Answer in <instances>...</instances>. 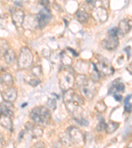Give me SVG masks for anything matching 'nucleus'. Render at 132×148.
Wrapping results in <instances>:
<instances>
[{
    "mask_svg": "<svg viewBox=\"0 0 132 148\" xmlns=\"http://www.w3.org/2000/svg\"><path fill=\"white\" fill-rule=\"evenodd\" d=\"M114 99L116 100V101H121L122 99V96L119 94H114L113 95Z\"/></svg>",
    "mask_w": 132,
    "mask_h": 148,
    "instance_id": "28",
    "label": "nucleus"
},
{
    "mask_svg": "<svg viewBox=\"0 0 132 148\" xmlns=\"http://www.w3.org/2000/svg\"><path fill=\"white\" fill-rule=\"evenodd\" d=\"M48 106L52 110H54L56 108V100L54 99H50L48 101Z\"/></svg>",
    "mask_w": 132,
    "mask_h": 148,
    "instance_id": "26",
    "label": "nucleus"
},
{
    "mask_svg": "<svg viewBox=\"0 0 132 148\" xmlns=\"http://www.w3.org/2000/svg\"><path fill=\"white\" fill-rule=\"evenodd\" d=\"M75 16L77 20L81 23H87L88 19H89V15L87 12L81 10H78L77 11L75 14Z\"/></svg>",
    "mask_w": 132,
    "mask_h": 148,
    "instance_id": "20",
    "label": "nucleus"
},
{
    "mask_svg": "<svg viewBox=\"0 0 132 148\" xmlns=\"http://www.w3.org/2000/svg\"><path fill=\"white\" fill-rule=\"evenodd\" d=\"M30 119L38 126H46L51 120L50 110L44 106H38L33 108L30 113Z\"/></svg>",
    "mask_w": 132,
    "mask_h": 148,
    "instance_id": "3",
    "label": "nucleus"
},
{
    "mask_svg": "<svg viewBox=\"0 0 132 148\" xmlns=\"http://www.w3.org/2000/svg\"><path fill=\"white\" fill-rule=\"evenodd\" d=\"M119 126V123L114 121H110L106 124L105 130L108 134H112L116 131Z\"/></svg>",
    "mask_w": 132,
    "mask_h": 148,
    "instance_id": "21",
    "label": "nucleus"
},
{
    "mask_svg": "<svg viewBox=\"0 0 132 148\" xmlns=\"http://www.w3.org/2000/svg\"><path fill=\"white\" fill-rule=\"evenodd\" d=\"M106 126V123H105L104 119H100L99 123L97 126V130L98 131H102L105 130Z\"/></svg>",
    "mask_w": 132,
    "mask_h": 148,
    "instance_id": "24",
    "label": "nucleus"
},
{
    "mask_svg": "<svg viewBox=\"0 0 132 148\" xmlns=\"http://www.w3.org/2000/svg\"><path fill=\"white\" fill-rule=\"evenodd\" d=\"M11 18L13 23L16 28H20L23 26L25 20V13L21 9H15L11 12Z\"/></svg>",
    "mask_w": 132,
    "mask_h": 148,
    "instance_id": "10",
    "label": "nucleus"
},
{
    "mask_svg": "<svg viewBox=\"0 0 132 148\" xmlns=\"http://www.w3.org/2000/svg\"><path fill=\"white\" fill-rule=\"evenodd\" d=\"M75 82L84 96L88 99L93 98L96 94L95 81L89 79L84 75H80L76 78Z\"/></svg>",
    "mask_w": 132,
    "mask_h": 148,
    "instance_id": "2",
    "label": "nucleus"
},
{
    "mask_svg": "<svg viewBox=\"0 0 132 148\" xmlns=\"http://www.w3.org/2000/svg\"><path fill=\"white\" fill-rule=\"evenodd\" d=\"M1 97L4 101L12 103L15 101L17 97V89L13 87H9L1 92Z\"/></svg>",
    "mask_w": 132,
    "mask_h": 148,
    "instance_id": "11",
    "label": "nucleus"
},
{
    "mask_svg": "<svg viewBox=\"0 0 132 148\" xmlns=\"http://www.w3.org/2000/svg\"><path fill=\"white\" fill-rule=\"evenodd\" d=\"M11 103L4 101L3 103H0V115H7L11 117L13 115V112L11 109Z\"/></svg>",
    "mask_w": 132,
    "mask_h": 148,
    "instance_id": "15",
    "label": "nucleus"
},
{
    "mask_svg": "<svg viewBox=\"0 0 132 148\" xmlns=\"http://www.w3.org/2000/svg\"><path fill=\"white\" fill-rule=\"evenodd\" d=\"M25 127L26 130L31 132L33 138H38L42 136L43 130L40 126H35L30 123H27L25 125Z\"/></svg>",
    "mask_w": 132,
    "mask_h": 148,
    "instance_id": "14",
    "label": "nucleus"
},
{
    "mask_svg": "<svg viewBox=\"0 0 132 148\" xmlns=\"http://www.w3.org/2000/svg\"><path fill=\"white\" fill-rule=\"evenodd\" d=\"M59 84L62 90L64 92L71 89L75 82L73 70L69 66H65L62 68L58 74Z\"/></svg>",
    "mask_w": 132,
    "mask_h": 148,
    "instance_id": "4",
    "label": "nucleus"
},
{
    "mask_svg": "<svg viewBox=\"0 0 132 148\" xmlns=\"http://www.w3.org/2000/svg\"><path fill=\"white\" fill-rule=\"evenodd\" d=\"M63 99L67 110L76 121L82 119V106L84 103L83 97L77 94L73 90L70 89L65 92Z\"/></svg>",
    "mask_w": 132,
    "mask_h": 148,
    "instance_id": "1",
    "label": "nucleus"
},
{
    "mask_svg": "<svg viewBox=\"0 0 132 148\" xmlns=\"http://www.w3.org/2000/svg\"><path fill=\"white\" fill-rule=\"evenodd\" d=\"M3 147V142L1 140H0V148H2Z\"/></svg>",
    "mask_w": 132,
    "mask_h": 148,
    "instance_id": "32",
    "label": "nucleus"
},
{
    "mask_svg": "<svg viewBox=\"0 0 132 148\" xmlns=\"http://www.w3.org/2000/svg\"><path fill=\"white\" fill-rule=\"evenodd\" d=\"M0 125L9 130L13 129V122L10 116L7 115H0Z\"/></svg>",
    "mask_w": 132,
    "mask_h": 148,
    "instance_id": "16",
    "label": "nucleus"
},
{
    "mask_svg": "<svg viewBox=\"0 0 132 148\" xmlns=\"http://www.w3.org/2000/svg\"><path fill=\"white\" fill-rule=\"evenodd\" d=\"M127 148H132V142L129 143L128 145V147H127Z\"/></svg>",
    "mask_w": 132,
    "mask_h": 148,
    "instance_id": "31",
    "label": "nucleus"
},
{
    "mask_svg": "<svg viewBox=\"0 0 132 148\" xmlns=\"http://www.w3.org/2000/svg\"><path fill=\"white\" fill-rule=\"evenodd\" d=\"M0 55H1V47H0Z\"/></svg>",
    "mask_w": 132,
    "mask_h": 148,
    "instance_id": "34",
    "label": "nucleus"
},
{
    "mask_svg": "<svg viewBox=\"0 0 132 148\" xmlns=\"http://www.w3.org/2000/svg\"><path fill=\"white\" fill-rule=\"evenodd\" d=\"M40 83V80L38 79H31L29 82V84L32 86H37Z\"/></svg>",
    "mask_w": 132,
    "mask_h": 148,
    "instance_id": "27",
    "label": "nucleus"
},
{
    "mask_svg": "<svg viewBox=\"0 0 132 148\" xmlns=\"http://www.w3.org/2000/svg\"><path fill=\"white\" fill-rule=\"evenodd\" d=\"M132 27V20L129 18H125L122 20L119 23L118 29L119 33L122 35L126 34L130 31Z\"/></svg>",
    "mask_w": 132,
    "mask_h": 148,
    "instance_id": "13",
    "label": "nucleus"
},
{
    "mask_svg": "<svg viewBox=\"0 0 132 148\" xmlns=\"http://www.w3.org/2000/svg\"><path fill=\"white\" fill-rule=\"evenodd\" d=\"M51 13L47 8H44L40 11L38 13L37 19L38 27L43 28L48 25L51 19Z\"/></svg>",
    "mask_w": 132,
    "mask_h": 148,
    "instance_id": "8",
    "label": "nucleus"
},
{
    "mask_svg": "<svg viewBox=\"0 0 132 148\" xmlns=\"http://www.w3.org/2000/svg\"><path fill=\"white\" fill-rule=\"evenodd\" d=\"M0 84H3L5 86H10L13 85V78L10 74L5 73L3 75H0Z\"/></svg>",
    "mask_w": 132,
    "mask_h": 148,
    "instance_id": "19",
    "label": "nucleus"
},
{
    "mask_svg": "<svg viewBox=\"0 0 132 148\" xmlns=\"http://www.w3.org/2000/svg\"><path fill=\"white\" fill-rule=\"evenodd\" d=\"M92 15L96 21L100 23H104L108 18L106 9L101 6L96 7L92 12Z\"/></svg>",
    "mask_w": 132,
    "mask_h": 148,
    "instance_id": "12",
    "label": "nucleus"
},
{
    "mask_svg": "<svg viewBox=\"0 0 132 148\" xmlns=\"http://www.w3.org/2000/svg\"><path fill=\"white\" fill-rule=\"evenodd\" d=\"M3 57L4 60L6 61V63L12 64L14 63V61H15L16 58L15 51H14L13 49L8 48L4 51Z\"/></svg>",
    "mask_w": 132,
    "mask_h": 148,
    "instance_id": "18",
    "label": "nucleus"
},
{
    "mask_svg": "<svg viewBox=\"0 0 132 148\" xmlns=\"http://www.w3.org/2000/svg\"><path fill=\"white\" fill-rule=\"evenodd\" d=\"M96 109L98 112H104L106 109V106L103 101H99L96 105Z\"/></svg>",
    "mask_w": 132,
    "mask_h": 148,
    "instance_id": "23",
    "label": "nucleus"
},
{
    "mask_svg": "<svg viewBox=\"0 0 132 148\" xmlns=\"http://www.w3.org/2000/svg\"><path fill=\"white\" fill-rule=\"evenodd\" d=\"M129 69H130V71H132V61L131 62V63L129 64Z\"/></svg>",
    "mask_w": 132,
    "mask_h": 148,
    "instance_id": "33",
    "label": "nucleus"
},
{
    "mask_svg": "<svg viewBox=\"0 0 132 148\" xmlns=\"http://www.w3.org/2000/svg\"><path fill=\"white\" fill-rule=\"evenodd\" d=\"M32 73L35 76H40L42 74V68L40 66H35L32 69Z\"/></svg>",
    "mask_w": 132,
    "mask_h": 148,
    "instance_id": "25",
    "label": "nucleus"
},
{
    "mask_svg": "<svg viewBox=\"0 0 132 148\" xmlns=\"http://www.w3.org/2000/svg\"><path fill=\"white\" fill-rule=\"evenodd\" d=\"M93 66L95 70L100 75L110 76L113 75L114 73V69L109 63V62L103 57L98 59L97 63H93Z\"/></svg>",
    "mask_w": 132,
    "mask_h": 148,
    "instance_id": "7",
    "label": "nucleus"
},
{
    "mask_svg": "<svg viewBox=\"0 0 132 148\" xmlns=\"http://www.w3.org/2000/svg\"><path fill=\"white\" fill-rule=\"evenodd\" d=\"M130 49H131V47L130 46H127L126 48L124 49V51L126 52L127 53V56H128V58L129 59V57L131 56V54H130Z\"/></svg>",
    "mask_w": 132,
    "mask_h": 148,
    "instance_id": "29",
    "label": "nucleus"
},
{
    "mask_svg": "<svg viewBox=\"0 0 132 148\" xmlns=\"http://www.w3.org/2000/svg\"><path fill=\"white\" fill-rule=\"evenodd\" d=\"M33 56L32 51L26 47H22L19 55L17 65L21 69H26L32 65Z\"/></svg>",
    "mask_w": 132,
    "mask_h": 148,
    "instance_id": "6",
    "label": "nucleus"
},
{
    "mask_svg": "<svg viewBox=\"0 0 132 148\" xmlns=\"http://www.w3.org/2000/svg\"><path fill=\"white\" fill-rule=\"evenodd\" d=\"M119 30L117 28H111L108 32V36L106 37L102 41V47L108 50H113L116 49L119 44L118 39Z\"/></svg>",
    "mask_w": 132,
    "mask_h": 148,
    "instance_id": "5",
    "label": "nucleus"
},
{
    "mask_svg": "<svg viewBox=\"0 0 132 148\" xmlns=\"http://www.w3.org/2000/svg\"><path fill=\"white\" fill-rule=\"evenodd\" d=\"M40 3L42 4V5H44L45 8H46V6L49 4V2L48 1H40Z\"/></svg>",
    "mask_w": 132,
    "mask_h": 148,
    "instance_id": "30",
    "label": "nucleus"
},
{
    "mask_svg": "<svg viewBox=\"0 0 132 148\" xmlns=\"http://www.w3.org/2000/svg\"><path fill=\"white\" fill-rule=\"evenodd\" d=\"M132 97V94L128 95L124 100V110L126 113H130L132 110L131 104L129 103V99Z\"/></svg>",
    "mask_w": 132,
    "mask_h": 148,
    "instance_id": "22",
    "label": "nucleus"
},
{
    "mask_svg": "<svg viewBox=\"0 0 132 148\" xmlns=\"http://www.w3.org/2000/svg\"><path fill=\"white\" fill-rule=\"evenodd\" d=\"M119 79H116V80L114 82L113 85L110 88L109 94H117V92H123L125 89V86L122 82L118 81Z\"/></svg>",
    "mask_w": 132,
    "mask_h": 148,
    "instance_id": "17",
    "label": "nucleus"
},
{
    "mask_svg": "<svg viewBox=\"0 0 132 148\" xmlns=\"http://www.w3.org/2000/svg\"><path fill=\"white\" fill-rule=\"evenodd\" d=\"M69 136L71 142L75 144L81 145L84 143L83 134L79 128L72 126L69 129Z\"/></svg>",
    "mask_w": 132,
    "mask_h": 148,
    "instance_id": "9",
    "label": "nucleus"
}]
</instances>
